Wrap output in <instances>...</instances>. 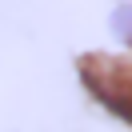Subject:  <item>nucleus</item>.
<instances>
[{
	"label": "nucleus",
	"mask_w": 132,
	"mask_h": 132,
	"mask_svg": "<svg viewBox=\"0 0 132 132\" xmlns=\"http://www.w3.org/2000/svg\"><path fill=\"white\" fill-rule=\"evenodd\" d=\"M80 80H84L92 100H100L116 120L132 124V60L84 56L80 60Z\"/></svg>",
	"instance_id": "nucleus-1"
},
{
	"label": "nucleus",
	"mask_w": 132,
	"mask_h": 132,
	"mask_svg": "<svg viewBox=\"0 0 132 132\" xmlns=\"http://www.w3.org/2000/svg\"><path fill=\"white\" fill-rule=\"evenodd\" d=\"M112 36H116L120 44L132 48V0H124L120 8L112 12Z\"/></svg>",
	"instance_id": "nucleus-2"
}]
</instances>
